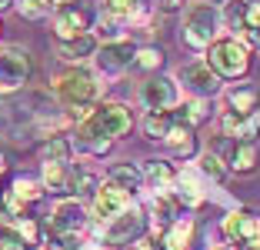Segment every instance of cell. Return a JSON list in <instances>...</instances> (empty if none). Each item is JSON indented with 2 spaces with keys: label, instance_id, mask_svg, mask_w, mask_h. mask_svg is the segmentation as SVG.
Masks as SVG:
<instances>
[{
  "label": "cell",
  "instance_id": "obj_1",
  "mask_svg": "<svg viewBox=\"0 0 260 250\" xmlns=\"http://www.w3.org/2000/svg\"><path fill=\"white\" fill-rule=\"evenodd\" d=\"M54 93L70 107L77 120H84L93 110V100L100 97V83L87 67H70L63 74H54Z\"/></svg>",
  "mask_w": 260,
  "mask_h": 250
},
{
  "label": "cell",
  "instance_id": "obj_2",
  "mask_svg": "<svg viewBox=\"0 0 260 250\" xmlns=\"http://www.w3.org/2000/svg\"><path fill=\"white\" fill-rule=\"evenodd\" d=\"M134 127V114L130 107L123 104H100L93 107L90 114L80 120V140H110L114 144L117 137H127Z\"/></svg>",
  "mask_w": 260,
  "mask_h": 250
},
{
  "label": "cell",
  "instance_id": "obj_3",
  "mask_svg": "<svg viewBox=\"0 0 260 250\" xmlns=\"http://www.w3.org/2000/svg\"><path fill=\"white\" fill-rule=\"evenodd\" d=\"M207 64L214 70L217 77H227V80H237L250 70V50H247L240 40H214V44L207 47Z\"/></svg>",
  "mask_w": 260,
  "mask_h": 250
},
{
  "label": "cell",
  "instance_id": "obj_4",
  "mask_svg": "<svg viewBox=\"0 0 260 250\" xmlns=\"http://www.w3.org/2000/svg\"><path fill=\"white\" fill-rule=\"evenodd\" d=\"M30 74H34L30 53L23 50L20 44L0 47V97L4 93H17L23 83L30 80Z\"/></svg>",
  "mask_w": 260,
  "mask_h": 250
},
{
  "label": "cell",
  "instance_id": "obj_5",
  "mask_svg": "<svg viewBox=\"0 0 260 250\" xmlns=\"http://www.w3.org/2000/svg\"><path fill=\"white\" fill-rule=\"evenodd\" d=\"M217 37V7L214 4H193L184 14V44L200 50L210 47Z\"/></svg>",
  "mask_w": 260,
  "mask_h": 250
},
{
  "label": "cell",
  "instance_id": "obj_6",
  "mask_svg": "<svg viewBox=\"0 0 260 250\" xmlns=\"http://www.w3.org/2000/svg\"><path fill=\"white\" fill-rule=\"evenodd\" d=\"M90 23H93L90 10L77 7V4L74 7H60L54 17V34H57V40H74V37L90 34Z\"/></svg>",
  "mask_w": 260,
  "mask_h": 250
},
{
  "label": "cell",
  "instance_id": "obj_7",
  "mask_svg": "<svg viewBox=\"0 0 260 250\" xmlns=\"http://www.w3.org/2000/svg\"><path fill=\"white\" fill-rule=\"evenodd\" d=\"M134 57H137V47L130 40H110V44L97 47V67L107 74H120V70L134 67Z\"/></svg>",
  "mask_w": 260,
  "mask_h": 250
},
{
  "label": "cell",
  "instance_id": "obj_8",
  "mask_svg": "<svg viewBox=\"0 0 260 250\" xmlns=\"http://www.w3.org/2000/svg\"><path fill=\"white\" fill-rule=\"evenodd\" d=\"M130 207V194L123 187H117V183H100L97 194H93V213H97L100 220H114L120 217L123 210Z\"/></svg>",
  "mask_w": 260,
  "mask_h": 250
},
{
  "label": "cell",
  "instance_id": "obj_9",
  "mask_svg": "<svg viewBox=\"0 0 260 250\" xmlns=\"http://www.w3.org/2000/svg\"><path fill=\"white\" fill-rule=\"evenodd\" d=\"M180 80H184L197 97H214V93L220 90V77L204 60H193V64H187V67H180Z\"/></svg>",
  "mask_w": 260,
  "mask_h": 250
},
{
  "label": "cell",
  "instance_id": "obj_10",
  "mask_svg": "<svg viewBox=\"0 0 260 250\" xmlns=\"http://www.w3.org/2000/svg\"><path fill=\"white\" fill-rule=\"evenodd\" d=\"M140 104L147 110H170L177 104V83L167 77H153L140 87Z\"/></svg>",
  "mask_w": 260,
  "mask_h": 250
},
{
  "label": "cell",
  "instance_id": "obj_11",
  "mask_svg": "<svg viewBox=\"0 0 260 250\" xmlns=\"http://www.w3.org/2000/svg\"><path fill=\"white\" fill-rule=\"evenodd\" d=\"M87 224V207L80 204V200H60V204L54 207V213H50V227H54V234H77V230Z\"/></svg>",
  "mask_w": 260,
  "mask_h": 250
},
{
  "label": "cell",
  "instance_id": "obj_12",
  "mask_svg": "<svg viewBox=\"0 0 260 250\" xmlns=\"http://www.w3.org/2000/svg\"><path fill=\"white\" fill-rule=\"evenodd\" d=\"M223 234H227L230 240H237V243L260 240V213H250V210L227 213V220H223Z\"/></svg>",
  "mask_w": 260,
  "mask_h": 250
},
{
  "label": "cell",
  "instance_id": "obj_13",
  "mask_svg": "<svg viewBox=\"0 0 260 250\" xmlns=\"http://www.w3.org/2000/svg\"><path fill=\"white\" fill-rule=\"evenodd\" d=\"M140 227H144V213H140L137 207H127L120 217L110 220V227H107V243H127V240H134Z\"/></svg>",
  "mask_w": 260,
  "mask_h": 250
},
{
  "label": "cell",
  "instance_id": "obj_14",
  "mask_svg": "<svg viewBox=\"0 0 260 250\" xmlns=\"http://www.w3.org/2000/svg\"><path fill=\"white\" fill-rule=\"evenodd\" d=\"M230 170L234 174H253L260 167V147L253 140H244V144H234V153L227 157Z\"/></svg>",
  "mask_w": 260,
  "mask_h": 250
},
{
  "label": "cell",
  "instance_id": "obj_15",
  "mask_svg": "<svg viewBox=\"0 0 260 250\" xmlns=\"http://www.w3.org/2000/svg\"><path fill=\"white\" fill-rule=\"evenodd\" d=\"M164 144L174 150V157H190V153L197 150V137H193V127H187V123L177 120L174 127H170V134L164 137Z\"/></svg>",
  "mask_w": 260,
  "mask_h": 250
},
{
  "label": "cell",
  "instance_id": "obj_16",
  "mask_svg": "<svg viewBox=\"0 0 260 250\" xmlns=\"http://www.w3.org/2000/svg\"><path fill=\"white\" fill-rule=\"evenodd\" d=\"M57 53H60L63 60L77 64V60H84V57H90V53H97V40L90 34L74 37V40H57Z\"/></svg>",
  "mask_w": 260,
  "mask_h": 250
},
{
  "label": "cell",
  "instance_id": "obj_17",
  "mask_svg": "<svg viewBox=\"0 0 260 250\" xmlns=\"http://www.w3.org/2000/svg\"><path fill=\"white\" fill-rule=\"evenodd\" d=\"M220 127H223V134H227V137H237V144H244V140L257 137V123H253L250 117L234 114V110H227V114H223Z\"/></svg>",
  "mask_w": 260,
  "mask_h": 250
},
{
  "label": "cell",
  "instance_id": "obj_18",
  "mask_svg": "<svg viewBox=\"0 0 260 250\" xmlns=\"http://www.w3.org/2000/svg\"><path fill=\"white\" fill-rule=\"evenodd\" d=\"M174 123H177V117L170 114V110H150V114L144 117V134L150 137V140H164Z\"/></svg>",
  "mask_w": 260,
  "mask_h": 250
},
{
  "label": "cell",
  "instance_id": "obj_19",
  "mask_svg": "<svg viewBox=\"0 0 260 250\" xmlns=\"http://www.w3.org/2000/svg\"><path fill=\"white\" fill-rule=\"evenodd\" d=\"M44 190L54 194H67L70 190V167L67 164H44V177H40Z\"/></svg>",
  "mask_w": 260,
  "mask_h": 250
},
{
  "label": "cell",
  "instance_id": "obj_20",
  "mask_svg": "<svg viewBox=\"0 0 260 250\" xmlns=\"http://www.w3.org/2000/svg\"><path fill=\"white\" fill-rule=\"evenodd\" d=\"M193 237V220H174L164 234V250H187Z\"/></svg>",
  "mask_w": 260,
  "mask_h": 250
},
{
  "label": "cell",
  "instance_id": "obj_21",
  "mask_svg": "<svg viewBox=\"0 0 260 250\" xmlns=\"http://www.w3.org/2000/svg\"><path fill=\"white\" fill-rule=\"evenodd\" d=\"M40 160L44 164H70V140L67 137H47L40 144Z\"/></svg>",
  "mask_w": 260,
  "mask_h": 250
},
{
  "label": "cell",
  "instance_id": "obj_22",
  "mask_svg": "<svg viewBox=\"0 0 260 250\" xmlns=\"http://www.w3.org/2000/svg\"><path fill=\"white\" fill-rule=\"evenodd\" d=\"M107 180H110V183H117V187H123L127 194H134V190L144 183V170H137L134 164H117L114 170H110Z\"/></svg>",
  "mask_w": 260,
  "mask_h": 250
},
{
  "label": "cell",
  "instance_id": "obj_23",
  "mask_svg": "<svg viewBox=\"0 0 260 250\" xmlns=\"http://www.w3.org/2000/svg\"><path fill=\"white\" fill-rule=\"evenodd\" d=\"M97 177L90 174V170H84V167H70V194L74 197H93L97 194Z\"/></svg>",
  "mask_w": 260,
  "mask_h": 250
},
{
  "label": "cell",
  "instance_id": "obj_24",
  "mask_svg": "<svg viewBox=\"0 0 260 250\" xmlns=\"http://www.w3.org/2000/svg\"><path fill=\"white\" fill-rule=\"evenodd\" d=\"M207 114H210V104H207V97H193V100H187V104L180 107L174 117H177L180 123H187V127H193V123H204Z\"/></svg>",
  "mask_w": 260,
  "mask_h": 250
},
{
  "label": "cell",
  "instance_id": "obj_25",
  "mask_svg": "<svg viewBox=\"0 0 260 250\" xmlns=\"http://www.w3.org/2000/svg\"><path fill=\"white\" fill-rule=\"evenodd\" d=\"M227 104H230V110H234V114L250 117L253 107H257V90H253V87H237V90L227 93Z\"/></svg>",
  "mask_w": 260,
  "mask_h": 250
},
{
  "label": "cell",
  "instance_id": "obj_26",
  "mask_svg": "<svg viewBox=\"0 0 260 250\" xmlns=\"http://www.w3.org/2000/svg\"><path fill=\"white\" fill-rule=\"evenodd\" d=\"M144 177L153 183V187H170L174 183V167L170 164H164V160H147V167H144Z\"/></svg>",
  "mask_w": 260,
  "mask_h": 250
},
{
  "label": "cell",
  "instance_id": "obj_27",
  "mask_svg": "<svg viewBox=\"0 0 260 250\" xmlns=\"http://www.w3.org/2000/svg\"><path fill=\"white\" fill-rule=\"evenodd\" d=\"M10 194H14L20 204H30V200H37L40 194H44V183L34 180V177H14V187H10Z\"/></svg>",
  "mask_w": 260,
  "mask_h": 250
},
{
  "label": "cell",
  "instance_id": "obj_28",
  "mask_svg": "<svg viewBox=\"0 0 260 250\" xmlns=\"http://www.w3.org/2000/svg\"><path fill=\"white\" fill-rule=\"evenodd\" d=\"M247 0H227V7H223V20H227L230 30L244 34V20H247Z\"/></svg>",
  "mask_w": 260,
  "mask_h": 250
},
{
  "label": "cell",
  "instance_id": "obj_29",
  "mask_svg": "<svg viewBox=\"0 0 260 250\" xmlns=\"http://www.w3.org/2000/svg\"><path fill=\"white\" fill-rule=\"evenodd\" d=\"M14 234L20 237L23 247H37V243H40V227H37V220H27V217L14 220Z\"/></svg>",
  "mask_w": 260,
  "mask_h": 250
},
{
  "label": "cell",
  "instance_id": "obj_30",
  "mask_svg": "<svg viewBox=\"0 0 260 250\" xmlns=\"http://www.w3.org/2000/svg\"><path fill=\"white\" fill-rule=\"evenodd\" d=\"M14 7L23 20H40V17L50 14V0H17Z\"/></svg>",
  "mask_w": 260,
  "mask_h": 250
},
{
  "label": "cell",
  "instance_id": "obj_31",
  "mask_svg": "<svg viewBox=\"0 0 260 250\" xmlns=\"http://www.w3.org/2000/svg\"><path fill=\"white\" fill-rule=\"evenodd\" d=\"M164 64V50L157 47H137V57H134V67L137 70H157Z\"/></svg>",
  "mask_w": 260,
  "mask_h": 250
},
{
  "label": "cell",
  "instance_id": "obj_32",
  "mask_svg": "<svg viewBox=\"0 0 260 250\" xmlns=\"http://www.w3.org/2000/svg\"><path fill=\"white\" fill-rule=\"evenodd\" d=\"M244 37L250 40L253 47H260V4H250V7H247V20H244Z\"/></svg>",
  "mask_w": 260,
  "mask_h": 250
},
{
  "label": "cell",
  "instance_id": "obj_33",
  "mask_svg": "<svg viewBox=\"0 0 260 250\" xmlns=\"http://www.w3.org/2000/svg\"><path fill=\"white\" fill-rule=\"evenodd\" d=\"M200 170H204L207 177H214V180H223V177H227V164H223L217 153H210V150L200 157Z\"/></svg>",
  "mask_w": 260,
  "mask_h": 250
},
{
  "label": "cell",
  "instance_id": "obj_34",
  "mask_svg": "<svg viewBox=\"0 0 260 250\" xmlns=\"http://www.w3.org/2000/svg\"><path fill=\"white\" fill-rule=\"evenodd\" d=\"M144 7V0H107V10L110 17H137V10Z\"/></svg>",
  "mask_w": 260,
  "mask_h": 250
},
{
  "label": "cell",
  "instance_id": "obj_35",
  "mask_svg": "<svg viewBox=\"0 0 260 250\" xmlns=\"http://www.w3.org/2000/svg\"><path fill=\"white\" fill-rule=\"evenodd\" d=\"M174 213H177V197H157V204H153V217L164 220V224H174Z\"/></svg>",
  "mask_w": 260,
  "mask_h": 250
},
{
  "label": "cell",
  "instance_id": "obj_36",
  "mask_svg": "<svg viewBox=\"0 0 260 250\" xmlns=\"http://www.w3.org/2000/svg\"><path fill=\"white\" fill-rule=\"evenodd\" d=\"M50 250H77V234H54Z\"/></svg>",
  "mask_w": 260,
  "mask_h": 250
},
{
  "label": "cell",
  "instance_id": "obj_37",
  "mask_svg": "<svg viewBox=\"0 0 260 250\" xmlns=\"http://www.w3.org/2000/svg\"><path fill=\"white\" fill-rule=\"evenodd\" d=\"M0 250H27V247L20 243L17 234H4V237H0Z\"/></svg>",
  "mask_w": 260,
  "mask_h": 250
},
{
  "label": "cell",
  "instance_id": "obj_38",
  "mask_svg": "<svg viewBox=\"0 0 260 250\" xmlns=\"http://www.w3.org/2000/svg\"><path fill=\"white\" fill-rule=\"evenodd\" d=\"M184 4H187V0H160V7H164V10H180Z\"/></svg>",
  "mask_w": 260,
  "mask_h": 250
},
{
  "label": "cell",
  "instance_id": "obj_39",
  "mask_svg": "<svg viewBox=\"0 0 260 250\" xmlns=\"http://www.w3.org/2000/svg\"><path fill=\"white\" fill-rule=\"evenodd\" d=\"M74 4H77V0H50V7H57V10H60V7H74Z\"/></svg>",
  "mask_w": 260,
  "mask_h": 250
},
{
  "label": "cell",
  "instance_id": "obj_40",
  "mask_svg": "<svg viewBox=\"0 0 260 250\" xmlns=\"http://www.w3.org/2000/svg\"><path fill=\"white\" fill-rule=\"evenodd\" d=\"M240 250H260V240H253V243H240Z\"/></svg>",
  "mask_w": 260,
  "mask_h": 250
},
{
  "label": "cell",
  "instance_id": "obj_41",
  "mask_svg": "<svg viewBox=\"0 0 260 250\" xmlns=\"http://www.w3.org/2000/svg\"><path fill=\"white\" fill-rule=\"evenodd\" d=\"M4 170H7V160H4V157H0V174H4Z\"/></svg>",
  "mask_w": 260,
  "mask_h": 250
},
{
  "label": "cell",
  "instance_id": "obj_42",
  "mask_svg": "<svg viewBox=\"0 0 260 250\" xmlns=\"http://www.w3.org/2000/svg\"><path fill=\"white\" fill-rule=\"evenodd\" d=\"M10 4H14V0H0V7H10Z\"/></svg>",
  "mask_w": 260,
  "mask_h": 250
},
{
  "label": "cell",
  "instance_id": "obj_43",
  "mask_svg": "<svg viewBox=\"0 0 260 250\" xmlns=\"http://www.w3.org/2000/svg\"><path fill=\"white\" fill-rule=\"evenodd\" d=\"M0 34H4V20H0Z\"/></svg>",
  "mask_w": 260,
  "mask_h": 250
},
{
  "label": "cell",
  "instance_id": "obj_44",
  "mask_svg": "<svg viewBox=\"0 0 260 250\" xmlns=\"http://www.w3.org/2000/svg\"><path fill=\"white\" fill-rule=\"evenodd\" d=\"M217 250H223V247H217Z\"/></svg>",
  "mask_w": 260,
  "mask_h": 250
}]
</instances>
